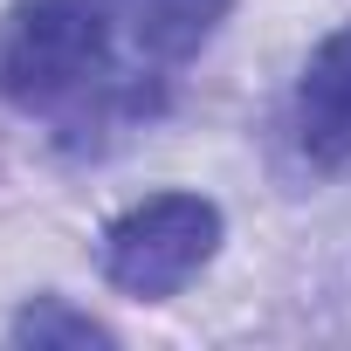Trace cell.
Instances as JSON below:
<instances>
[{
    "label": "cell",
    "mask_w": 351,
    "mask_h": 351,
    "mask_svg": "<svg viewBox=\"0 0 351 351\" xmlns=\"http://www.w3.org/2000/svg\"><path fill=\"white\" fill-rule=\"evenodd\" d=\"M289 131L317 172L351 180V21L310 49L296 76V104H289Z\"/></svg>",
    "instance_id": "obj_3"
},
{
    "label": "cell",
    "mask_w": 351,
    "mask_h": 351,
    "mask_svg": "<svg viewBox=\"0 0 351 351\" xmlns=\"http://www.w3.org/2000/svg\"><path fill=\"white\" fill-rule=\"evenodd\" d=\"M221 248V207L200 193H152L104 228V276L124 296H180Z\"/></svg>",
    "instance_id": "obj_2"
},
{
    "label": "cell",
    "mask_w": 351,
    "mask_h": 351,
    "mask_svg": "<svg viewBox=\"0 0 351 351\" xmlns=\"http://www.w3.org/2000/svg\"><path fill=\"white\" fill-rule=\"evenodd\" d=\"M14 344H35V351H56V344H117V330L97 324L90 310L62 303V296H35L14 317Z\"/></svg>",
    "instance_id": "obj_5"
},
{
    "label": "cell",
    "mask_w": 351,
    "mask_h": 351,
    "mask_svg": "<svg viewBox=\"0 0 351 351\" xmlns=\"http://www.w3.org/2000/svg\"><path fill=\"white\" fill-rule=\"evenodd\" d=\"M110 83V0H14L0 14V97L14 110H76Z\"/></svg>",
    "instance_id": "obj_1"
},
{
    "label": "cell",
    "mask_w": 351,
    "mask_h": 351,
    "mask_svg": "<svg viewBox=\"0 0 351 351\" xmlns=\"http://www.w3.org/2000/svg\"><path fill=\"white\" fill-rule=\"evenodd\" d=\"M234 0H110V14L124 21L131 49L152 62H186L214 42V28L228 21Z\"/></svg>",
    "instance_id": "obj_4"
}]
</instances>
